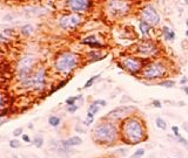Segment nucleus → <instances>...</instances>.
Wrapping results in <instances>:
<instances>
[{
	"label": "nucleus",
	"instance_id": "16",
	"mask_svg": "<svg viewBox=\"0 0 188 158\" xmlns=\"http://www.w3.org/2000/svg\"><path fill=\"white\" fill-rule=\"evenodd\" d=\"M163 33H165V40H167V41H172V40H174L175 39V33L173 31H171L168 27H163Z\"/></svg>",
	"mask_w": 188,
	"mask_h": 158
},
{
	"label": "nucleus",
	"instance_id": "23",
	"mask_svg": "<svg viewBox=\"0 0 188 158\" xmlns=\"http://www.w3.org/2000/svg\"><path fill=\"white\" fill-rule=\"evenodd\" d=\"M79 98H81V95L68 97V98L66 100V104H67V106H73V104H75V101H78Z\"/></svg>",
	"mask_w": 188,
	"mask_h": 158
},
{
	"label": "nucleus",
	"instance_id": "7",
	"mask_svg": "<svg viewBox=\"0 0 188 158\" xmlns=\"http://www.w3.org/2000/svg\"><path fill=\"white\" fill-rule=\"evenodd\" d=\"M81 21V18L79 14L72 13L63 16L59 19V26L63 30H74Z\"/></svg>",
	"mask_w": 188,
	"mask_h": 158
},
{
	"label": "nucleus",
	"instance_id": "9",
	"mask_svg": "<svg viewBox=\"0 0 188 158\" xmlns=\"http://www.w3.org/2000/svg\"><path fill=\"white\" fill-rule=\"evenodd\" d=\"M32 79V88L34 90H41L46 84V72L44 68L38 69L33 75H31Z\"/></svg>",
	"mask_w": 188,
	"mask_h": 158
},
{
	"label": "nucleus",
	"instance_id": "44",
	"mask_svg": "<svg viewBox=\"0 0 188 158\" xmlns=\"http://www.w3.org/2000/svg\"><path fill=\"white\" fill-rule=\"evenodd\" d=\"M187 132H188V131H187Z\"/></svg>",
	"mask_w": 188,
	"mask_h": 158
},
{
	"label": "nucleus",
	"instance_id": "29",
	"mask_svg": "<svg viewBox=\"0 0 188 158\" xmlns=\"http://www.w3.org/2000/svg\"><path fill=\"white\" fill-rule=\"evenodd\" d=\"M77 110H78V106H75V104H73V106H68V108H67V111L71 112V114L75 112Z\"/></svg>",
	"mask_w": 188,
	"mask_h": 158
},
{
	"label": "nucleus",
	"instance_id": "12",
	"mask_svg": "<svg viewBox=\"0 0 188 158\" xmlns=\"http://www.w3.org/2000/svg\"><path fill=\"white\" fill-rule=\"evenodd\" d=\"M122 66L126 70L131 72V73H138L141 69V62L138 59H134V58H126L125 60L122 61Z\"/></svg>",
	"mask_w": 188,
	"mask_h": 158
},
{
	"label": "nucleus",
	"instance_id": "31",
	"mask_svg": "<svg viewBox=\"0 0 188 158\" xmlns=\"http://www.w3.org/2000/svg\"><path fill=\"white\" fill-rule=\"evenodd\" d=\"M172 131H173V134H174V136L178 138V137H180V134H179V128L176 126H172Z\"/></svg>",
	"mask_w": 188,
	"mask_h": 158
},
{
	"label": "nucleus",
	"instance_id": "13",
	"mask_svg": "<svg viewBox=\"0 0 188 158\" xmlns=\"http://www.w3.org/2000/svg\"><path fill=\"white\" fill-rule=\"evenodd\" d=\"M67 4L75 12H82L88 7V0H67Z\"/></svg>",
	"mask_w": 188,
	"mask_h": 158
},
{
	"label": "nucleus",
	"instance_id": "15",
	"mask_svg": "<svg viewBox=\"0 0 188 158\" xmlns=\"http://www.w3.org/2000/svg\"><path fill=\"white\" fill-rule=\"evenodd\" d=\"M139 28H140L142 35L148 36L149 31H151V25H148V24H147V22H145V21H141L140 25H139Z\"/></svg>",
	"mask_w": 188,
	"mask_h": 158
},
{
	"label": "nucleus",
	"instance_id": "42",
	"mask_svg": "<svg viewBox=\"0 0 188 158\" xmlns=\"http://www.w3.org/2000/svg\"><path fill=\"white\" fill-rule=\"evenodd\" d=\"M186 24H187V26H188V20H187V21H186Z\"/></svg>",
	"mask_w": 188,
	"mask_h": 158
},
{
	"label": "nucleus",
	"instance_id": "22",
	"mask_svg": "<svg viewBox=\"0 0 188 158\" xmlns=\"http://www.w3.org/2000/svg\"><path fill=\"white\" fill-rule=\"evenodd\" d=\"M33 144L37 146V148H41L43 144H44V138L41 136H35L34 140H33Z\"/></svg>",
	"mask_w": 188,
	"mask_h": 158
},
{
	"label": "nucleus",
	"instance_id": "32",
	"mask_svg": "<svg viewBox=\"0 0 188 158\" xmlns=\"http://www.w3.org/2000/svg\"><path fill=\"white\" fill-rule=\"evenodd\" d=\"M21 140H22V141H24L25 143H31L32 142L31 137H30L28 135H26V134H24V135L21 136Z\"/></svg>",
	"mask_w": 188,
	"mask_h": 158
},
{
	"label": "nucleus",
	"instance_id": "39",
	"mask_svg": "<svg viewBox=\"0 0 188 158\" xmlns=\"http://www.w3.org/2000/svg\"><path fill=\"white\" fill-rule=\"evenodd\" d=\"M184 90H185V93L188 95V87H185V88H184Z\"/></svg>",
	"mask_w": 188,
	"mask_h": 158
},
{
	"label": "nucleus",
	"instance_id": "18",
	"mask_svg": "<svg viewBox=\"0 0 188 158\" xmlns=\"http://www.w3.org/2000/svg\"><path fill=\"white\" fill-rule=\"evenodd\" d=\"M155 124L159 129H161V130H166L167 129V123L162 120V118H160V117H157V120H155Z\"/></svg>",
	"mask_w": 188,
	"mask_h": 158
},
{
	"label": "nucleus",
	"instance_id": "30",
	"mask_svg": "<svg viewBox=\"0 0 188 158\" xmlns=\"http://www.w3.org/2000/svg\"><path fill=\"white\" fill-rule=\"evenodd\" d=\"M8 41H10V39L6 35H4L2 33H0V44H5V42H8Z\"/></svg>",
	"mask_w": 188,
	"mask_h": 158
},
{
	"label": "nucleus",
	"instance_id": "20",
	"mask_svg": "<svg viewBox=\"0 0 188 158\" xmlns=\"http://www.w3.org/2000/svg\"><path fill=\"white\" fill-rule=\"evenodd\" d=\"M96 41H98V40H96V36L91 35V36L85 38V39L81 41V44H82V45H90V44H93V42H96Z\"/></svg>",
	"mask_w": 188,
	"mask_h": 158
},
{
	"label": "nucleus",
	"instance_id": "40",
	"mask_svg": "<svg viewBox=\"0 0 188 158\" xmlns=\"http://www.w3.org/2000/svg\"><path fill=\"white\" fill-rule=\"evenodd\" d=\"M12 158H18V156H16V155H13V156H12Z\"/></svg>",
	"mask_w": 188,
	"mask_h": 158
},
{
	"label": "nucleus",
	"instance_id": "26",
	"mask_svg": "<svg viewBox=\"0 0 188 158\" xmlns=\"http://www.w3.org/2000/svg\"><path fill=\"white\" fill-rule=\"evenodd\" d=\"M99 78H100V74H98V75H95V76H92L91 79H90L88 81H87V82H86V84L84 86V88H90L91 86H93L94 81H95V80H98Z\"/></svg>",
	"mask_w": 188,
	"mask_h": 158
},
{
	"label": "nucleus",
	"instance_id": "35",
	"mask_svg": "<svg viewBox=\"0 0 188 158\" xmlns=\"http://www.w3.org/2000/svg\"><path fill=\"white\" fill-rule=\"evenodd\" d=\"M178 142H180L181 144H184V145H187V144H188L187 141H186L185 138H182L181 136H180V137H178Z\"/></svg>",
	"mask_w": 188,
	"mask_h": 158
},
{
	"label": "nucleus",
	"instance_id": "28",
	"mask_svg": "<svg viewBox=\"0 0 188 158\" xmlns=\"http://www.w3.org/2000/svg\"><path fill=\"white\" fill-rule=\"evenodd\" d=\"M24 135V130L21 129V128H18V129H16L14 131H13V136L14 137H18V136H22Z\"/></svg>",
	"mask_w": 188,
	"mask_h": 158
},
{
	"label": "nucleus",
	"instance_id": "1",
	"mask_svg": "<svg viewBox=\"0 0 188 158\" xmlns=\"http://www.w3.org/2000/svg\"><path fill=\"white\" fill-rule=\"evenodd\" d=\"M120 134L124 142L135 145L143 142L147 137V130L143 122L138 117H127L122 121Z\"/></svg>",
	"mask_w": 188,
	"mask_h": 158
},
{
	"label": "nucleus",
	"instance_id": "21",
	"mask_svg": "<svg viewBox=\"0 0 188 158\" xmlns=\"http://www.w3.org/2000/svg\"><path fill=\"white\" fill-rule=\"evenodd\" d=\"M32 32H33V27H32L31 25H26V26L21 27V33H22L25 36H28V35H31Z\"/></svg>",
	"mask_w": 188,
	"mask_h": 158
},
{
	"label": "nucleus",
	"instance_id": "2",
	"mask_svg": "<svg viewBox=\"0 0 188 158\" xmlns=\"http://www.w3.org/2000/svg\"><path fill=\"white\" fill-rule=\"evenodd\" d=\"M119 137V130L118 126L113 122H101L95 126L92 131V138L94 142L101 145H112L116 142Z\"/></svg>",
	"mask_w": 188,
	"mask_h": 158
},
{
	"label": "nucleus",
	"instance_id": "33",
	"mask_svg": "<svg viewBox=\"0 0 188 158\" xmlns=\"http://www.w3.org/2000/svg\"><path fill=\"white\" fill-rule=\"evenodd\" d=\"M94 103L95 104H98L99 107L101 106V107H105L107 103H106V101H104V100H98V101H94Z\"/></svg>",
	"mask_w": 188,
	"mask_h": 158
},
{
	"label": "nucleus",
	"instance_id": "43",
	"mask_svg": "<svg viewBox=\"0 0 188 158\" xmlns=\"http://www.w3.org/2000/svg\"><path fill=\"white\" fill-rule=\"evenodd\" d=\"M186 4H188V0H186Z\"/></svg>",
	"mask_w": 188,
	"mask_h": 158
},
{
	"label": "nucleus",
	"instance_id": "24",
	"mask_svg": "<svg viewBox=\"0 0 188 158\" xmlns=\"http://www.w3.org/2000/svg\"><path fill=\"white\" fill-rule=\"evenodd\" d=\"M99 110H100V107H99L98 104H95L94 102L90 106V108H88V112L92 114V115H95Z\"/></svg>",
	"mask_w": 188,
	"mask_h": 158
},
{
	"label": "nucleus",
	"instance_id": "41",
	"mask_svg": "<svg viewBox=\"0 0 188 158\" xmlns=\"http://www.w3.org/2000/svg\"><path fill=\"white\" fill-rule=\"evenodd\" d=\"M186 35L188 36V30H187V32H186Z\"/></svg>",
	"mask_w": 188,
	"mask_h": 158
},
{
	"label": "nucleus",
	"instance_id": "10",
	"mask_svg": "<svg viewBox=\"0 0 188 158\" xmlns=\"http://www.w3.org/2000/svg\"><path fill=\"white\" fill-rule=\"evenodd\" d=\"M142 18L143 21L147 22L151 26H155L160 22V16L155 11V8H153L152 6H146L142 11Z\"/></svg>",
	"mask_w": 188,
	"mask_h": 158
},
{
	"label": "nucleus",
	"instance_id": "8",
	"mask_svg": "<svg viewBox=\"0 0 188 158\" xmlns=\"http://www.w3.org/2000/svg\"><path fill=\"white\" fill-rule=\"evenodd\" d=\"M135 110L134 107H119L114 110H112L106 115V118L112 121H120V120H125L127 118V115H129L131 112Z\"/></svg>",
	"mask_w": 188,
	"mask_h": 158
},
{
	"label": "nucleus",
	"instance_id": "4",
	"mask_svg": "<svg viewBox=\"0 0 188 158\" xmlns=\"http://www.w3.org/2000/svg\"><path fill=\"white\" fill-rule=\"evenodd\" d=\"M167 74V68L166 64L162 62H152L148 66L145 67V69L142 70V75L143 78L147 80H155L160 79L162 76H165Z\"/></svg>",
	"mask_w": 188,
	"mask_h": 158
},
{
	"label": "nucleus",
	"instance_id": "25",
	"mask_svg": "<svg viewBox=\"0 0 188 158\" xmlns=\"http://www.w3.org/2000/svg\"><path fill=\"white\" fill-rule=\"evenodd\" d=\"M145 152H146L145 149H142V148H141V149H138V150H137V151H135V152H134L129 158H140L145 155Z\"/></svg>",
	"mask_w": 188,
	"mask_h": 158
},
{
	"label": "nucleus",
	"instance_id": "6",
	"mask_svg": "<svg viewBox=\"0 0 188 158\" xmlns=\"http://www.w3.org/2000/svg\"><path fill=\"white\" fill-rule=\"evenodd\" d=\"M128 10V4L124 0H110L108 4V12L115 18L124 16Z\"/></svg>",
	"mask_w": 188,
	"mask_h": 158
},
{
	"label": "nucleus",
	"instance_id": "27",
	"mask_svg": "<svg viewBox=\"0 0 188 158\" xmlns=\"http://www.w3.org/2000/svg\"><path fill=\"white\" fill-rule=\"evenodd\" d=\"M10 146H11V149H18L20 146L19 140H11L10 141Z\"/></svg>",
	"mask_w": 188,
	"mask_h": 158
},
{
	"label": "nucleus",
	"instance_id": "19",
	"mask_svg": "<svg viewBox=\"0 0 188 158\" xmlns=\"http://www.w3.org/2000/svg\"><path fill=\"white\" fill-rule=\"evenodd\" d=\"M160 87H165V88H173L175 86V82L174 81H171V80H165L162 82L159 83Z\"/></svg>",
	"mask_w": 188,
	"mask_h": 158
},
{
	"label": "nucleus",
	"instance_id": "17",
	"mask_svg": "<svg viewBox=\"0 0 188 158\" xmlns=\"http://www.w3.org/2000/svg\"><path fill=\"white\" fill-rule=\"evenodd\" d=\"M48 123H49V126H54V128H57V126H60V123H61V118L60 117H58V116H51L49 118H48Z\"/></svg>",
	"mask_w": 188,
	"mask_h": 158
},
{
	"label": "nucleus",
	"instance_id": "38",
	"mask_svg": "<svg viewBox=\"0 0 188 158\" xmlns=\"http://www.w3.org/2000/svg\"><path fill=\"white\" fill-rule=\"evenodd\" d=\"M186 82H187V78H182L181 81H180V83H181V84H184V83H186Z\"/></svg>",
	"mask_w": 188,
	"mask_h": 158
},
{
	"label": "nucleus",
	"instance_id": "37",
	"mask_svg": "<svg viewBox=\"0 0 188 158\" xmlns=\"http://www.w3.org/2000/svg\"><path fill=\"white\" fill-rule=\"evenodd\" d=\"M127 151H128V149H122V150H119V149H118L115 152H116V154H122V155H125Z\"/></svg>",
	"mask_w": 188,
	"mask_h": 158
},
{
	"label": "nucleus",
	"instance_id": "14",
	"mask_svg": "<svg viewBox=\"0 0 188 158\" xmlns=\"http://www.w3.org/2000/svg\"><path fill=\"white\" fill-rule=\"evenodd\" d=\"M82 144V140L79 137V136H72L67 140H65L61 142V145L66 146V148H71V146H78Z\"/></svg>",
	"mask_w": 188,
	"mask_h": 158
},
{
	"label": "nucleus",
	"instance_id": "34",
	"mask_svg": "<svg viewBox=\"0 0 188 158\" xmlns=\"http://www.w3.org/2000/svg\"><path fill=\"white\" fill-rule=\"evenodd\" d=\"M153 107H155V108H161L162 104H161V102H160L159 100H155V101H153Z\"/></svg>",
	"mask_w": 188,
	"mask_h": 158
},
{
	"label": "nucleus",
	"instance_id": "36",
	"mask_svg": "<svg viewBox=\"0 0 188 158\" xmlns=\"http://www.w3.org/2000/svg\"><path fill=\"white\" fill-rule=\"evenodd\" d=\"M4 107H5V100H4V97L0 95V110H1Z\"/></svg>",
	"mask_w": 188,
	"mask_h": 158
},
{
	"label": "nucleus",
	"instance_id": "3",
	"mask_svg": "<svg viewBox=\"0 0 188 158\" xmlns=\"http://www.w3.org/2000/svg\"><path fill=\"white\" fill-rule=\"evenodd\" d=\"M78 56L74 53H63L57 59L54 67L59 73L67 75L78 66Z\"/></svg>",
	"mask_w": 188,
	"mask_h": 158
},
{
	"label": "nucleus",
	"instance_id": "11",
	"mask_svg": "<svg viewBox=\"0 0 188 158\" xmlns=\"http://www.w3.org/2000/svg\"><path fill=\"white\" fill-rule=\"evenodd\" d=\"M157 46L154 42L147 40V41L141 42L140 45L138 46L137 53L140 54V55H143V56H152V55H154L157 53Z\"/></svg>",
	"mask_w": 188,
	"mask_h": 158
},
{
	"label": "nucleus",
	"instance_id": "5",
	"mask_svg": "<svg viewBox=\"0 0 188 158\" xmlns=\"http://www.w3.org/2000/svg\"><path fill=\"white\" fill-rule=\"evenodd\" d=\"M33 63H34V59L32 56H28V55L24 56L19 60L18 66H16V76L20 81L31 76Z\"/></svg>",
	"mask_w": 188,
	"mask_h": 158
}]
</instances>
